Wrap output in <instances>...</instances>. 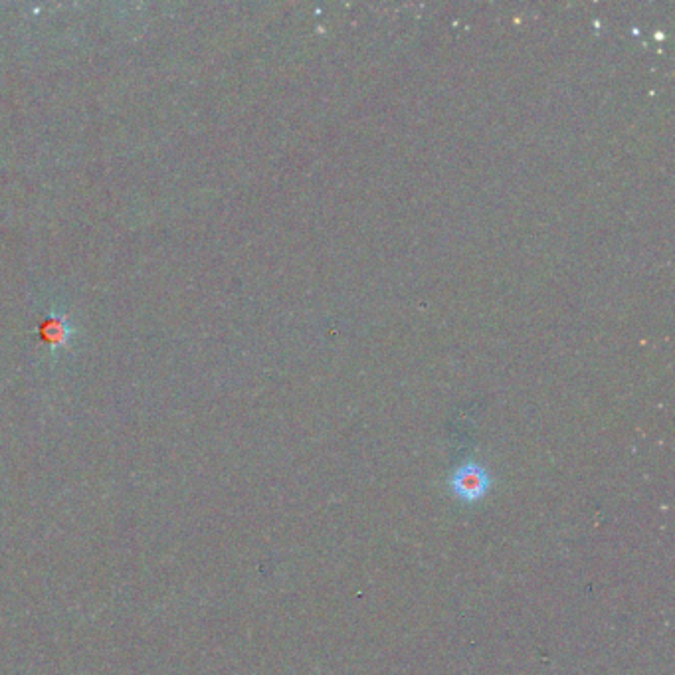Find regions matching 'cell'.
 <instances>
[{"label":"cell","instance_id":"2","mask_svg":"<svg viewBox=\"0 0 675 675\" xmlns=\"http://www.w3.org/2000/svg\"><path fill=\"white\" fill-rule=\"evenodd\" d=\"M40 335L44 341H48L50 345H62L64 341H68L70 337V323L66 317L62 315H50L42 327H40Z\"/></svg>","mask_w":675,"mask_h":675},{"label":"cell","instance_id":"1","mask_svg":"<svg viewBox=\"0 0 675 675\" xmlns=\"http://www.w3.org/2000/svg\"><path fill=\"white\" fill-rule=\"evenodd\" d=\"M452 489L458 497L466 501H476L489 489V474L480 464L468 462L454 472Z\"/></svg>","mask_w":675,"mask_h":675}]
</instances>
